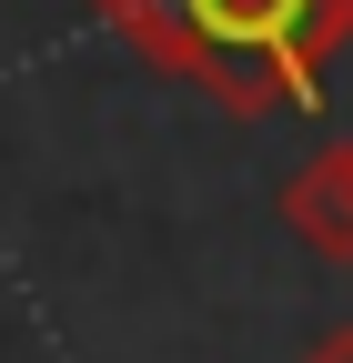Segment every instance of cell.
Masks as SVG:
<instances>
[{
  "instance_id": "2",
  "label": "cell",
  "mask_w": 353,
  "mask_h": 363,
  "mask_svg": "<svg viewBox=\"0 0 353 363\" xmlns=\"http://www.w3.org/2000/svg\"><path fill=\"white\" fill-rule=\"evenodd\" d=\"M283 222H293V242H303V252L353 262V131H343V142H323L313 162L283 182Z\"/></svg>"
},
{
  "instance_id": "3",
  "label": "cell",
  "mask_w": 353,
  "mask_h": 363,
  "mask_svg": "<svg viewBox=\"0 0 353 363\" xmlns=\"http://www.w3.org/2000/svg\"><path fill=\"white\" fill-rule=\"evenodd\" d=\"M303 363H353V323H333V333H313V343H303Z\"/></svg>"
},
{
  "instance_id": "1",
  "label": "cell",
  "mask_w": 353,
  "mask_h": 363,
  "mask_svg": "<svg viewBox=\"0 0 353 363\" xmlns=\"http://www.w3.org/2000/svg\"><path fill=\"white\" fill-rule=\"evenodd\" d=\"M152 71L212 91L223 111H313L323 71L353 40V0H91Z\"/></svg>"
}]
</instances>
